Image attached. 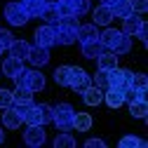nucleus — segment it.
<instances>
[{
  "label": "nucleus",
  "mask_w": 148,
  "mask_h": 148,
  "mask_svg": "<svg viewBox=\"0 0 148 148\" xmlns=\"http://www.w3.org/2000/svg\"><path fill=\"white\" fill-rule=\"evenodd\" d=\"M12 80H14L16 85L28 87L33 94H35V92H40V89H45V75H42L40 71H26V68H24L19 75H14Z\"/></svg>",
  "instance_id": "7ed1b4c3"
},
{
  "label": "nucleus",
  "mask_w": 148,
  "mask_h": 148,
  "mask_svg": "<svg viewBox=\"0 0 148 148\" xmlns=\"http://www.w3.org/2000/svg\"><path fill=\"white\" fill-rule=\"evenodd\" d=\"M85 146H87V148H103V146H106V141H103V139H87V141H85Z\"/></svg>",
  "instance_id": "58836bf2"
},
{
  "label": "nucleus",
  "mask_w": 148,
  "mask_h": 148,
  "mask_svg": "<svg viewBox=\"0 0 148 148\" xmlns=\"http://www.w3.org/2000/svg\"><path fill=\"white\" fill-rule=\"evenodd\" d=\"M68 73H71V66H59L57 71H54V80H57V85H61V87L68 85Z\"/></svg>",
  "instance_id": "7c9ffc66"
},
{
  "label": "nucleus",
  "mask_w": 148,
  "mask_h": 148,
  "mask_svg": "<svg viewBox=\"0 0 148 148\" xmlns=\"http://www.w3.org/2000/svg\"><path fill=\"white\" fill-rule=\"evenodd\" d=\"M38 110H40V125H42V127L49 125V122H52V115H54L52 106H49V103H38Z\"/></svg>",
  "instance_id": "c756f323"
},
{
  "label": "nucleus",
  "mask_w": 148,
  "mask_h": 148,
  "mask_svg": "<svg viewBox=\"0 0 148 148\" xmlns=\"http://www.w3.org/2000/svg\"><path fill=\"white\" fill-rule=\"evenodd\" d=\"M80 52H82V57H85V59H97L99 54L106 52V47H103V42H101L99 38H92V40L80 42Z\"/></svg>",
  "instance_id": "1a4fd4ad"
},
{
  "label": "nucleus",
  "mask_w": 148,
  "mask_h": 148,
  "mask_svg": "<svg viewBox=\"0 0 148 148\" xmlns=\"http://www.w3.org/2000/svg\"><path fill=\"white\" fill-rule=\"evenodd\" d=\"M94 85L99 89H108V71H101L99 68V73L94 75Z\"/></svg>",
  "instance_id": "72a5a7b5"
},
{
  "label": "nucleus",
  "mask_w": 148,
  "mask_h": 148,
  "mask_svg": "<svg viewBox=\"0 0 148 148\" xmlns=\"http://www.w3.org/2000/svg\"><path fill=\"white\" fill-rule=\"evenodd\" d=\"M129 113H132L134 118H146V113H148V103H146V99H136V101H132L129 103Z\"/></svg>",
  "instance_id": "bb28decb"
},
{
  "label": "nucleus",
  "mask_w": 148,
  "mask_h": 148,
  "mask_svg": "<svg viewBox=\"0 0 148 148\" xmlns=\"http://www.w3.org/2000/svg\"><path fill=\"white\" fill-rule=\"evenodd\" d=\"M132 85V71L129 68H113V71H108V87H113V89H125Z\"/></svg>",
  "instance_id": "39448f33"
},
{
  "label": "nucleus",
  "mask_w": 148,
  "mask_h": 148,
  "mask_svg": "<svg viewBox=\"0 0 148 148\" xmlns=\"http://www.w3.org/2000/svg\"><path fill=\"white\" fill-rule=\"evenodd\" d=\"M5 19L12 24V26H24L28 21V14L21 5V0H14V3H7L5 5Z\"/></svg>",
  "instance_id": "20e7f679"
},
{
  "label": "nucleus",
  "mask_w": 148,
  "mask_h": 148,
  "mask_svg": "<svg viewBox=\"0 0 148 148\" xmlns=\"http://www.w3.org/2000/svg\"><path fill=\"white\" fill-rule=\"evenodd\" d=\"M89 82H92V78L87 75V71H82V68H78V66H71L68 85H66V87H71L73 92H82V89L89 87Z\"/></svg>",
  "instance_id": "423d86ee"
},
{
  "label": "nucleus",
  "mask_w": 148,
  "mask_h": 148,
  "mask_svg": "<svg viewBox=\"0 0 148 148\" xmlns=\"http://www.w3.org/2000/svg\"><path fill=\"white\" fill-rule=\"evenodd\" d=\"M92 19H94V21H92L94 26H108L110 21L115 19V16H113V12H110V7H108V5L99 3V5L94 7V12H92Z\"/></svg>",
  "instance_id": "9d476101"
},
{
  "label": "nucleus",
  "mask_w": 148,
  "mask_h": 148,
  "mask_svg": "<svg viewBox=\"0 0 148 148\" xmlns=\"http://www.w3.org/2000/svg\"><path fill=\"white\" fill-rule=\"evenodd\" d=\"M97 61H99V68L101 71H113L115 66H118V54H113V52H103V54H99L97 57Z\"/></svg>",
  "instance_id": "5701e85b"
},
{
  "label": "nucleus",
  "mask_w": 148,
  "mask_h": 148,
  "mask_svg": "<svg viewBox=\"0 0 148 148\" xmlns=\"http://www.w3.org/2000/svg\"><path fill=\"white\" fill-rule=\"evenodd\" d=\"M108 7H110V12H113V16H118V19H125V16L132 14V5H129V0H113Z\"/></svg>",
  "instance_id": "aec40b11"
},
{
  "label": "nucleus",
  "mask_w": 148,
  "mask_h": 148,
  "mask_svg": "<svg viewBox=\"0 0 148 148\" xmlns=\"http://www.w3.org/2000/svg\"><path fill=\"white\" fill-rule=\"evenodd\" d=\"M80 94H82V101H85L87 106H99V103L103 101V89H99L97 85H89L87 89L80 92Z\"/></svg>",
  "instance_id": "f8f14e48"
},
{
  "label": "nucleus",
  "mask_w": 148,
  "mask_h": 148,
  "mask_svg": "<svg viewBox=\"0 0 148 148\" xmlns=\"http://www.w3.org/2000/svg\"><path fill=\"white\" fill-rule=\"evenodd\" d=\"M3 125H5L7 129H16V127H21V113H19L14 106L5 108V110H3Z\"/></svg>",
  "instance_id": "dca6fc26"
},
{
  "label": "nucleus",
  "mask_w": 148,
  "mask_h": 148,
  "mask_svg": "<svg viewBox=\"0 0 148 148\" xmlns=\"http://www.w3.org/2000/svg\"><path fill=\"white\" fill-rule=\"evenodd\" d=\"M35 45H40V47H52V45H57V38H54V26L45 24V26H40L38 31H35Z\"/></svg>",
  "instance_id": "9b49d317"
},
{
  "label": "nucleus",
  "mask_w": 148,
  "mask_h": 148,
  "mask_svg": "<svg viewBox=\"0 0 148 148\" xmlns=\"http://www.w3.org/2000/svg\"><path fill=\"white\" fill-rule=\"evenodd\" d=\"M5 141V132H3V127H0V143Z\"/></svg>",
  "instance_id": "a19ab883"
},
{
  "label": "nucleus",
  "mask_w": 148,
  "mask_h": 148,
  "mask_svg": "<svg viewBox=\"0 0 148 148\" xmlns=\"http://www.w3.org/2000/svg\"><path fill=\"white\" fill-rule=\"evenodd\" d=\"M28 61H31L33 66H45V64L49 61V47H40V45L31 47V52H28Z\"/></svg>",
  "instance_id": "ddd939ff"
},
{
  "label": "nucleus",
  "mask_w": 148,
  "mask_h": 148,
  "mask_svg": "<svg viewBox=\"0 0 148 148\" xmlns=\"http://www.w3.org/2000/svg\"><path fill=\"white\" fill-rule=\"evenodd\" d=\"M61 3H66V5L73 10L75 16H82V14L89 12V0H61Z\"/></svg>",
  "instance_id": "393cba45"
},
{
  "label": "nucleus",
  "mask_w": 148,
  "mask_h": 148,
  "mask_svg": "<svg viewBox=\"0 0 148 148\" xmlns=\"http://www.w3.org/2000/svg\"><path fill=\"white\" fill-rule=\"evenodd\" d=\"M136 99H146V92H141V89H136V87H125L122 89V101L125 103H132V101H136Z\"/></svg>",
  "instance_id": "cd10ccee"
},
{
  "label": "nucleus",
  "mask_w": 148,
  "mask_h": 148,
  "mask_svg": "<svg viewBox=\"0 0 148 148\" xmlns=\"http://www.w3.org/2000/svg\"><path fill=\"white\" fill-rule=\"evenodd\" d=\"M141 24H143V19H139V14H134V12H132L129 16H125V19H122V33H125V35H129V38H134Z\"/></svg>",
  "instance_id": "f3484780"
},
{
  "label": "nucleus",
  "mask_w": 148,
  "mask_h": 148,
  "mask_svg": "<svg viewBox=\"0 0 148 148\" xmlns=\"http://www.w3.org/2000/svg\"><path fill=\"white\" fill-rule=\"evenodd\" d=\"M21 71H24V61H21V59L7 57V59L3 61V75H5V78H14V75H19Z\"/></svg>",
  "instance_id": "2eb2a0df"
},
{
  "label": "nucleus",
  "mask_w": 148,
  "mask_h": 148,
  "mask_svg": "<svg viewBox=\"0 0 148 148\" xmlns=\"http://www.w3.org/2000/svg\"><path fill=\"white\" fill-rule=\"evenodd\" d=\"M134 38H139V40H141L143 45L148 42V26H146V21H143V24L139 26V31H136V35H134Z\"/></svg>",
  "instance_id": "4c0bfd02"
},
{
  "label": "nucleus",
  "mask_w": 148,
  "mask_h": 148,
  "mask_svg": "<svg viewBox=\"0 0 148 148\" xmlns=\"http://www.w3.org/2000/svg\"><path fill=\"white\" fill-rule=\"evenodd\" d=\"M103 101L110 106V108H120L125 101H122V92L120 89H113V87H108L103 89Z\"/></svg>",
  "instance_id": "4be33fe9"
},
{
  "label": "nucleus",
  "mask_w": 148,
  "mask_h": 148,
  "mask_svg": "<svg viewBox=\"0 0 148 148\" xmlns=\"http://www.w3.org/2000/svg\"><path fill=\"white\" fill-rule=\"evenodd\" d=\"M132 87H136V89L146 92V87H148V80H146V75H143V73H132Z\"/></svg>",
  "instance_id": "2f4dec72"
},
{
  "label": "nucleus",
  "mask_w": 148,
  "mask_h": 148,
  "mask_svg": "<svg viewBox=\"0 0 148 148\" xmlns=\"http://www.w3.org/2000/svg\"><path fill=\"white\" fill-rule=\"evenodd\" d=\"M12 106V92L10 89H0V108H10Z\"/></svg>",
  "instance_id": "e433bc0d"
},
{
  "label": "nucleus",
  "mask_w": 148,
  "mask_h": 148,
  "mask_svg": "<svg viewBox=\"0 0 148 148\" xmlns=\"http://www.w3.org/2000/svg\"><path fill=\"white\" fill-rule=\"evenodd\" d=\"M0 54H3V52H0Z\"/></svg>",
  "instance_id": "37998d69"
},
{
  "label": "nucleus",
  "mask_w": 148,
  "mask_h": 148,
  "mask_svg": "<svg viewBox=\"0 0 148 148\" xmlns=\"http://www.w3.org/2000/svg\"><path fill=\"white\" fill-rule=\"evenodd\" d=\"M101 3H103V5H110V3H113V0H101Z\"/></svg>",
  "instance_id": "79ce46f5"
},
{
  "label": "nucleus",
  "mask_w": 148,
  "mask_h": 148,
  "mask_svg": "<svg viewBox=\"0 0 148 148\" xmlns=\"http://www.w3.org/2000/svg\"><path fill=\"white\" fill-rule=\"evenodd\" d=\"M75 28H78V26H68V24L54 26V38H57V45H73V42H75Z\"/></svg>",
  "instance_id": "6e6552de"
},
{
  "label": "nucleus",
  "mask_w": 148,
  "mask_h": 148,
  "mask_svg": "<svg viewBox=\"0 0 148 148\" xmlns=\"http://www.w3.org/2000/svg\"><path fill=\"white\" fill-rule=\"evenodd\" d=\"M59 0H45V5H57Z\"/></svg>",
  "instance_id": "ea45409f"
},
{
  "label": "nucleus",
  "mask_w": 148,
  "mask_h": 148,
  "mask_svg": "<svg viewBox=\"0 0 148 148\" xmlns=\"http://www.w3.org/2000/svg\"><path fill=\"white\" fill-rule=\"evenodd\" d=\"M92 38H99V31L94 24H78L75 28V40L78 42H85V40H92Z\"/></svg>",
  "instance_id": "a211bd4d"
},
{
  "label": "nucleus",
  "mask_w": 148,
  "mask_h": 148,
  "mask_svg": "<svg viewBox=\"0 0 148 148\" xmlns=\"http://www.w3.org/2000/svg\"><path fill=\"white\" fill-rule=\"evenodd\" d=\"M40 19H45V24H49V26H59V12H57V7L54 5H47L45 10H42V14H40Z\"/></svg>",
  "instance_id": "a878e982"
},
{
  "label": "nucleus",
  "mask_w": 148,
  "mask_h": 148,
  "mask_svg": "<svg viewBox=\"0 0 148 148\" xmlns=\"http://www.w3.org/2000/svg\"><path fill=\"white\" fill-rule=\"evenodd\" d=\"M28 52H31V45L26 40H12V45H10V54L12 57L24 61V59H28Z\"/></svg>",
  "instance_id": "412c9836"
},
{
  "label": "nucleus",
  "mask_w": 148,
  "mask_h": 148,
  "mask_svg": "<svg viewBox=\"0 0 148 148\" xmlns=\"http://www.w3.org/2000/svg\"><path fill=\"white\" fill-rule=\"evenodd\" d=\"M45 141H47V134H45L42 125H28V129L24 132V143L31 146V148H38Z\"/></svg>",
  "instance_id": "0eeeda50"
},
{
  "label": "nucleus",
  "mask_w": 148,
  "mask_h": 148,
  "mask_svg": "<svg viewBox=\"0 0 148 148\" xmlns=\"http://www.w3.org/2000/svg\"><path fill=\"white\" fill-rule=\"evenodd\" d=\"M120 146H122V148H129V146H146V141L139 139V136H122V139H120Z\"/></svg>",
  "instance_id": "f704fd0d"
},
{
  "label": "nucleus",
  "mask_w": 148,
  "mask_h": 148,
  "mask_svg": "<svg viewBox=\"0 0 148 148\" xmlns=\"http://www.w3.org/2000/svg\"><path fill=\"white\" fill-rule=\"evenodd\" d=\"M129 5H132V12L134 14H143L148 10V0H129Z\"/></svg>",
  "instance_id": "c9c22d12"
},
{
  "label": "nucleus",
  "mask_w": 148,
  "mask_h": 148,
  "mask_svg": "<svg viewBox=\"0 0 148 148\" xmlns=\"http://www.w3.org/2000/svg\"><path fill=\"white\" fill-rule=\"evenodd\" d=\"M54 115H52V122L57 125L59 132H71L73 129V115H75V110H73L71 103H59L54 106Z\"/></svg>",
  "instance_id": "f03ea898"
},
{
  "label": "nucleus",
  "mask_w": 148,
  "mask_h": 148,
  "mask_svg": "<svg viewBox=\"0 0 148 148\" xmlns=\"http://www.w3.org/2000/svg\"><path fill=\"white\" fill-rule=\"evenodd\" d=\"M12 103L16 106H31L33 103V92L24 85H16V89L12 92Z\"/></svg>",
  "instance_id": "4468645a"
},
{
  "label": "nucleus",
  "mask_w": 148,
  "mask_h": 148,
  "mask_svg": "<svg viewBox=\"0 0 148 148\" xmlns=\"http://www.w3.org/2000/svg\"><path fill=\"white\" fill-rule=\"evenodd\" d=\"M21 5L28 14V19H38V16L42 14V10L47 7L45 5V0H21Z\"/></svg>",
  "instance_id": "6ab92c4d"
},
{
  "label": "nucleus",
  "mask_w": 148,
  "mask_h": 148,
  "mask_svg": "<svg viewBox=\"0 0 148 148\" xmlns=\"http://www.w3.org/2000/svg\"><path fill=\"white\" fill-rule=\"evenodd\" d=\"M54 146L57 148H75V139L71 136V132H59L57 139H54Z\"/></svg>",
  "instance_id": "c85d7f7f"
},
{
  "label": "nucleus",
  "mask_w": 148,
  "mask_h": 148,
  "mask_svg": "<svg viewBox=\"0 0 148 148\" xmlns=\"http://www.w3.org/2000/svg\"><path fill=\"white\" fill-rule=\"evenodd\" d=\"M89 127H92V115L89 113H75V115H73V129L87 132Z\"/></svg>",
  "instance_id": "b1692460"
},
{
  "label": "nucleus",
  "mask_w": 148,
  "mask_h": 148,
  "mask_svg": "<svg viewBox=\"0 0 148 148\" xmlns=\"http://www.w3.org/2000/svg\"><path fill=\"white\" fill-rule=\"evenodd\" d=\"M99 40L103 42V47L108 52H113V54H127L129 49H132V38L129 35H125L122 31H115V28H106L101 35H99Z\"/></svg>",
  "instance_id": "f257e3e1"
},
{
  "label": "nucleus",
  "mask_w": 148,
  "mask_h": 148,
  "mask_svg": "<svg viewBox=\"0 0 148 148\" xmlns=\"http://www.w3.org/2000/svg\"><path fill=\"white\" fill-rule=\"evenodd\" d=\"M12 40H14V35H12L10 31H3V28H0V52H5V49H10Z\"/></svg>",
  "instance_id": "473e14b6"
}]
</instances>
